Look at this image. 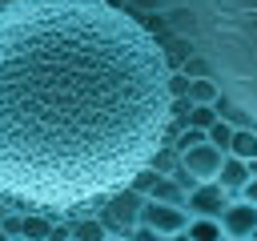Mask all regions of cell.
I'll return each instance as SVG.
<instances>
[{
  "instance_id": "6da1fadb",
  "label": "cell",
  "mask_w": 257,
  "mask_h": 241,
  "mask_svg": "<svg viewBox=\"0 0 257 241\" xmlns=\"http://www.w3.org/2000/svg\"><path fill=\"white\" fill-rule=\"evenodd\" d=\"M165 44L116 0H0V197L88 217L169 145Z\"/></svg>"
},
{
  "instance_id": "7a4b0ae2",
  "label": "cell",
  "mask_w": 257,
  "mask_h": 241,
  "mask_svg": "<svg viewBox=\"0 0 257 241\" xmlns=\"http://www.w3.org/2000/svg\"><path fill=\"white\" fill-rule=\"evenodd\" d=\"M197 52L209 56L221 92L245 108L257 133V0H185Z\"/></svg>"
},
{
  "instance_id": "3957f363",
  "label": "cell",
  "mask_w": 257,
  "mask_h": 241,
  "mask_svg": "<svg viewBox=\"0 0 257 241\" xmlns=\"http://www.w3.org/2000/svg\"><path fill=\"white\" fill-rule=\"evenodd\" d=\"M141 209H145V193H137V189L128 185V189L112 193L96 213H100V225H104V229H112V233H128V229L141 221Z\"/></svg>"
},
{
  "instance_id": "277c9868",
  "label": "cell",
  "mask_w": 257,
  "mask_h": 241,
  "mask_svg": "<svg viewBox=\"0 0 257 241\" xmlns=\"http://www.w3.org/2000/svg\"><path fill=\"white\" fill-rule=\"evenodd\" d=\"M141 221L153 225L157 233H181V229L189 225V209H185V205H169V201H153V197H145Z\"/></svg>"
},
{
  "instance_id": "5b68a950",
  "label": "cell",
  "mask_w": 257,
  "mask_h": 241,
  "mask_svg": "<svg viewBox=\"0 0 257 241\" xmlns=\"http://www.w3.org/2000/svg\"><path fill=\"white\" fill-rule=\"evenodd\" d=\"M181 165H185L197 181H217V173H221V165H225V153H221L217 145L201 141V145H193V149L181 153Z\"/></svg>"
},
{
  "instance_id": "8992f818",
  "label": "cell",
  "mask_w": 257,
  "mask_h": 241,
  "mask_svg": "<svg viewBox=\"0 0 257 241\" xmlns=\"http://www.w3.org/2000/svg\"><path fill=\"white\" fill-rule=\"evenodd\" d=\"M225 201H229V193H225L217 181H201V185H193V189L185 193L189 217H221Z\"/></svg>"
},
{
  "instance_id": "52a82bcc",
  "label": "cell",
  "mask_w": 257,
  "mask_h": 241,
  "mask_svg": "<svg viewBox=\"0 0 257 241\" xmlns=\"http://www.w3.org/2000/svg\"><path fill=\"white\" fill-rule=\"evenodd\" d=\"M217 221H221L225 237H233V241H237V237H249V233L257 229V205L245 201V197H241V201H225V209H221Z\"/></svg>"
},
{
  "instance_id": "ba28073f",
  "label": "cell",
  "mask_w": 257,
  "mask_h": 241,
  "mask_svg": "<svg viewBox=\"0 0 257 241\" xmlns=\"http://www.w3.org/2000/svg\"><path fill=\"white\" fill-rule=\"evenodd\" d=\"M245 181H249V165H245L241 157H229V153H225V165H221V173H217V185H221L225 193H237Z\"/></svg>"
},
{
  "instance_id": "9c48e42d",
  "label": "cell",
  "mask_w": 257,
  "mask_h": 241,
  "mask_svg": "<svg viewBox=\"0 0 257 241\" xmlns=\"http://www.w3.org/2000/svg\"><path fill=\"white\" fill-rule=\"evenodd\" d=\"M217 96H221L217 76H193L189 80V104H213Z\"/></svg>"
},
{
  "instance_id": "30bf717a",
  "label": "cell",
  "mask_w": 257,
  "mask_h": 241,
  "mask_svg": "<svg viewBox=\"0 0 257 241\" xmlns=\"http://www.w3.org/2000/svg\"><path fill=\"white\" fill-rule=\"evenodd\" d=\"M145 197H153V201H169V205H185V189H181V185H177L169 173H161Z\"/></svg>"
},
{
  "instance_id": "8fae6325",
  "label": "cell",
  "mask_w": 257,
  "mask_h": 241,
  "mask_svg": "<svg viewBox=\"0 0 257 241\" xmlns=\"http://www.w3.org/2000/svg\"><path fill=\"white\" fill-rule=\"evenodd\" d=\"M225 229H221V221L217 217H189V225H185V237L189 241H217Z\"/></svg>"
},
{
  "instance_id": "7c38bea8",
  "label": "cell",
  "mask_w": 257,
  "mask_h": 241,
  "mask_svg": "<svg viewBox=\"0 0 257 241\" xmlns=\"http://www.w3.org/2000/svg\"><path fill=\"white\" fill-rule=\"evenodd\" d=\"M229 157L253 161V157H257V133H253V129H233V137H229Z\"/></svg>"
},
{
  "instance_id": "4fadbf2b",
  "label": "cell",
  "mask_w": 257,
  "mask_h": 241,
  "mask_svg": "<svg viewBox=\"0 0 257 241\" xmlns=\"http://www.w3.org/2000/svg\"><path fill=\"white\" fill-rule=\"evenodd\" d=\"M233 129H237V125H229L225 116H217V120L205 129V141H209V145H217L221 153H229V137H233Z\"/></svg>"
},
{
  "instance_id": "5bb4252c",
  "label": "cell",
  "mask_w": 257,
  "mask_h": 241,
  "mask_svg": "<svg viewBox=\"0 0 257 241\" xmlns=\"http://www.w3.org/2000/svg\"><path fill=\"white\" fill-rule=\"evenodd\" d=\"M217 120V108L213 104H189L185 108V125H193V129H209Z\"/></svg>"
},
{
  "instance_id": "9a60e30c",
  "label": "cell",
  "mask_w": 257,
  "mask_h": 241,
  "mask_svg": "<svg viewBox=\"0 0 257 241\" xmlns=\"http://www.w3.org/2000/svg\"><path fill=\"white\" fill-rule=\"evenodd\" d=\"M149 165H153L157 173H173V169L181 165V153H177L173 145H161V149L153 153V161H149Z\"/></svg>"
},
{
  "instance_id": "2e32d148",
  "label": "cell",
  "mask_w": 257,
  "mask_h": 241,
  "mask_svg": "<svg viewBox=\"0 0 257 241\" xmlns=\"http://www.w3.org/2000/svg\"><path fill=\"white\" fill-rule=\"evenodd\" d=\"M104 233H108V229L100 225V217L92 221V213H88L84 221H76V233H72V237H80V241H104Z\"/></svg>"
},
{
  "instance_id": "e0dca14e",
  "label": "cell",
  "mask_w": 257,
  "mask_h": 241,
  "mask_svg": "<svg viewBox=\"0 0 257 241\" xmlns=\"http://www.w3.org/2000/svg\"><path fill=\"white\" fill-rule=\"evenodd\" d=\"M237 193H241L245 201H253V205H257V177H249V181H245V185H241Z\"/></svg>"
},
{
  "instance_id": "ac0fdd59",
  "label": "cell",
  "mask_w": 257,
  "mask_h": 241,
  "mask_svg": "<svg viewBox=\"0 0 257 241\" xmlns=\"http://www.w3.org/2000/svg\"><path fill=\"white\" fill-rule=\"evenodd\" d=\"M133 8H141V12H161L165 4H161V0H133Z\"/></svg>"
},
{
  "instance_id": "d6986e66",
  "label": "cell",
  "mask_w": 257,
  "mask_h": 241,
  "mask_svg": "<svg viewBox=\"0 0 257 241\" xmlns=\"http://www.w3.org/2000/svg\"><path fill=\"white\" fill-rule=\"evenodd\" d=\"M245 165H249V177H257V157H253V161H245Z\"/></svg>"
},
{
  "instance_id": "ffe728a7",
  "label": "cell",
  "mask_w": 257,
  "mask_h": 241,
  "mask_svg": "<svg viewBox=\"0 0 257 241\" xmlns=\"http://www.w3.org/2000/svg\"><path fill=\"white\" fill-rule=\"evenodd\" d=\"M161 4H165V8H173V4H185V0H161Z\"/></svg>"
},
{
  "instance_id": "44dd1931",
  "label": "cell",
  "mask_w": 257,
  "mask_h": 241,
  "mask_svg": "<svg viewBox=\"0 0 257 241\" xmlns=\"http://www.w3.org/2000/svg\"><path fill=\"white\" fill-rule=\"evenodd\" d=\"M8 237H12V233H4V225H0V241H8Z\"/></svg>"
},
{
  "instance_id": "7402d4cb",
  "label": "cell",
  "mask_w": 257,
  "mask_h": 241,
  "mask_svg": "<svg viewBox=\"0 0 257 241\" xmlns=\"http://www.w3.org/2000/svg\"><path fill=\"white\" fill-rule=\"evenodd\" d=\"M8 241H28V237H20V233H16V237H8Z\"/></svg>"
},
{
  "instance_id": "603a6c76",
  "label": "cell",
  "mask_w": 257,
  "mask_h": 241,
  "mask_svg": "<svg viewBox=\"0 0 257 241\" xmlns=\"http://www.w3.org/2000/svg\"><path fill=\"white\" fill-rule=\"evenodd\" d=\"M60 241H80V237H72V233H68V237H60Z\"/></svg>"
},
{
  "instance_id": "cb8c5ba5",
  "label": "cell",
  "mask_w": 257,
  "mask_h": 241,
  "mask_svg": "<svg viewBox=\"0 0 257 241\" xmlns=\"http://www.w3.org/2000/svg\"><path fill=\"white\" fill-rule=\"evenodd\" d=\"M237 241H253V237H237Z\"/></svg>"
},
{
  "instance_id": "d4e9b609",
  "label": "cell",
  "mask_w": 257,
  "mask_h": 241,
  "mask_svg": "<svg viewBox=\"0 0 257 241\" xmlns=\"http://www.w3.org/2000/svg\"><path fill=\"white\" fill-rule=\"evenodd\" d=\"M249 237H253V241H257V229H253V233H249Z\"/></svg>"
},
{
  "instance_id": "484cf974",
  "label": "cell",
  "mask_w": 257,
  "mask_h": 241,
  "mask_svg": "<svg viewBox=\"0 0 257 241\" xmlns=\"http://www.w3.org/2000/svg\"><path fill=\"white\" fill-rule=\"evenodd\" d=\"M112 241H128V237H112Z\"/></svg>"
}]
</instances>
